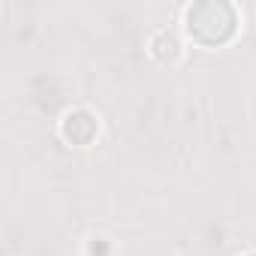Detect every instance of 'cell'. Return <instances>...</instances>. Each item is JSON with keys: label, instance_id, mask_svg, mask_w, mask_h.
<instances>
[{"label": "cell", "instance_id": "cell-3", "mask_svg": "<svg viewBox=\"0 0 256 256\" xmlns=\"http://www.w3.org/2000/svg\"><path fill=\"white\" fill-rule=\"evenodd\" d=\"M151 48H154V58L163 60V64H169V60L178 58V40H175L172 34H160V36L151 42Z\"/></svg>", "mask_w": 256, "mask_h": 256}, {"label": "cell", "instance_id": "cell-2", "mask_svg": "<svg viewBox=\"0 0 256 256\" xmlns=\"http://www.w3.org/2000/svg\"><path fill=\"white\" fill-rule=\"evenodd\" d=\"M64 136L72 145H88L96 136V120H94V114L90 112H72V114H66V120H64Z\"/></svg>", "mask_w": 256, "mask_h": 256}, {"label": "cell", "instance_id": "cell-1", "mask_svg": "<svg viewBox=\"0 0 256 256\" xmlns=\"http://www.w3.org/2000/svg\"><path fill=\"white\" fill-rule=\"evenodd\" d=\"M187 30L196 42L220 46L235 34V10L229 4H196L187 12Z\"/></svg>", "mask_w": 256, "mask_h": 256}]
</instances>
